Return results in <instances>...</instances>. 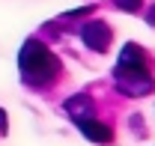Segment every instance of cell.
I'll list each match as a JSON object with an SVG mask.
<instances>
[{
	"label": "cell",
	"instance_id": "8",
	"mask_svg": "<svg viewBox=\"0 0 155 146\" xmlns=\"http://www.w3.org/2000/svg\"><path fill=\"white\" fill-rule=\"evenodd\" d=\"M6 125H9V122H6V113H3V110H0V134H3V131H6Z\"/></svg>",
	"mask_w": 155,
	"mask_h": 146
},
{
	"label": "cell",
	"instance_id": "5",
	"mask_svg": "<svg viewBox=\"0 0 155 146\" xmlns=\"http://www.w3.org/2000/svg\"><path fill=\"white\" fill-rule=\"evenodd\" d=\"M78 128L84 131V137L87 140H93V143H110L114 140V131L104 125V122H98V119H78Z\"/></svg>",
	"mask_w": 155,
	"mask_h": 146
},
{
	"label": "cell",
	"instance_id": "9",
	"mask_svg": "<svg viewBox=\"0 0 155 146\" xmlns=\"http://www.w3.org/2000/svg\"><path fill=\"white\" fill-rule=\"evenodd\" d=\"M146 21H149V24H155V6L149 9V15H146Z\"/></svg>",
	"mask_w": 155,
	"mask_h": 146
},
{
	"label": "cell",
	"instance_id": "6",
	"mask_svg": "<svg viewBox=\"0 0 155 146\" xmlns=\"http://www.w3.org/2000/svg\"><path fill=\"white\" fill-rule=\"evenodd\" d=\"M119 69H146V51L134 42H128L119 54Z\"/></svg>",
	"mask_w": 155,
	"mask_h": 146
},
{
	"label": "cell",
	"instance_id": "2",
	"mask_svg": "<svg viewBox=\"0 0 155 146\" xmlns=\"http://www.w3.org/2000/svg\"><path fill=\"white\" fill-rule=\"evenodd\" d=\"M114 78L119 84V92L131 95V98H140V95H149L155 90L152 87V75L149 69H114Z\"/></svg>",
	"mask_w": 155,
	"mask_h": 146
},
{
	"label": "cell",
	"instance_id": "1",
	"mask_svg": "<svg viewBox=\"0 0 155 146\" xmlns=\"http://www.w3.org/2000/svg\"><path fill=\"white\" fill-rule=\"evenodd\" d=\"M18 69H21V78H24L27 84L45 87V84H51V81L60 75V60L51 54L39 39H30V42L21 45Z\"/></svg>",
	"mask_w": 155,
	"mask_h": 146
},
{
	"label": "cell",
	"instance_id": "3",
	"mask_svg": "<svg viewBox=\"0 0 155 146\" xmlns=\"http://www.w3.org/2000/svg\"><path fill=\"white\" fill-rule=\"evenodd\" d=\"M81 39H84V45L90 51H98L101 54V51L110 48V27L104 21H87L81 27Z\"/></svg>",
	"mask_w": 155,
	"mask_h": 146
},
{
	"label": "cell",
	"instance_id": "4",
	"mask_svg": "<svg viewBox=\"0 0 155 146\" xmlns=\"http://www.w3.org/2000/svg\"><path fill=\"white\" fill-rule=\"evenodd\" d=\"M63 108H66V113L78 122V119H90V116H93L96 101H93L87 92H78V95H72V98H66V105H63Z\"/></svg>",
	"mask_w": 155,
	"mask_h": 146
},
{
	"label": "cell",
	"instance_id": "7",
	"mask_svg": "<svg viewBox=\"0 0 155 146\" xmlns=\"http://www.w3.org/2000/svg\"><path fill=\"white\" fill-rule=\"evenodd\" d=\"M116 9H125V12H140V6H143V0H114Z\"/></svg>",
	"mask_w": 155,
	"mask_h": 146
}]
</instances>
